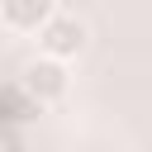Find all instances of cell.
I'll use <instances>...</instances> for the list:
<instances>
[{"instance_id": "cell-3", "label": "cell", "mask_w": 152, "mask_h": 152, "mask_svg": "<svg viewBox=\"0 0 152 152\" xmlns=\"http://www.w3.org/2000/svg\"><path fill=\"white\" fill-rule=\"evenodd\" d=\"M52 0H5L0 5V24L10 28V33H43V24L52 19Z\"/></svg>"}, {"instance_id": "cell-1", "label": "cell", "mask_w": 152, "mask_h": 152, "mask_svg": "<svg viewBox=\"0 0 152 152\" xmlns=\"http://www.w3.org/2000/svg\"><path fill=\"white\" fill-rule=\"evenodd\" d=\"M86 48H90V24L76 10H62L57 5L52 19L43 24V33H38V52L52 57V62H76Z\"/></svg>"}, {"instance_id": "cell-2", "label": "cell", "mask_w": 152, "mask_h": 152, "mask_svg": "<svg viewBox=\"0 0 152 152\" xmlns=\"http://www.w3.org/2000/svg\"><path fill=\"white\" fill-rule=\"evenodd\" d=\"M19 86H24V95L28 100H38V104H57V100H66V90H71V71H66V62H52V57H28L24 66H19Z\"/></svg>"}]
</instances>
